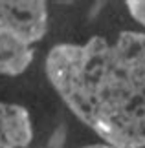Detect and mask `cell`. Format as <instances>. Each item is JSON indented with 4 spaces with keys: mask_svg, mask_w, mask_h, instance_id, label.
Masks as SVG:
<instances>
[{
    "mask_svg": "<svg viewBox=\"0 0 145 148\" xmlns=\"http://www.w3.org/2000/svg\"><path fill=\"white\" fill-rule=\"evenodd\" d=\"M46 75L74 115L107 145L145 148V33L57 44L46 57Z\"/></svg>",
    "mask_w": 145,
    "mask_h": 148,
    "instance_id": "1",
    "label": "cell"
},
{
    "mask_svg": "<svg viewBox=\"0 0 145 148\" xmlns=\"http://www.w3.org/2000/svg\"><path fill=\"white\" fill-rule=\"evenodd\" d=\"M48 31V8L42 0H0V33L39 42Z\"/></svg>",
    "mask_w": 145,
    "mask_h": 148,
    "instance_id": "2",
    "label": "cell"
},
{
    "mask_svg": "<svg viewBox=\"0 0 145 148\" xmlns=\"http://www.w3.org/2000/svg\"><path fill=\"white\" fill-rule=\"evenodd\" d=\"M33 141L30 112L0 101V148H28Z\"/></svg>",
    "mask_w": 145,
    "mask_h": 148,
    "instance_id": "3",
    "label": "cell"
},
{
    "mask_svg": "<svg viewBox=\"0 0 145 148\" xmlns=\"http://www.w3.org/2000/svg\"><path fill=\"white\" fill-rule=\"evenodd\" d=\"M33 60L31 44L8 33H0V73L2 75H20Z\"/></svg>",
    "mask_w": 145,
    "mask_h": 148,
    "instance_id": "4",
    "label": "cell"
},
{
    "mask_svg": "<svg viewBox=\"0 0 145 148\" xmlns=\"http://www.w3.org/2000/svg\"><path fill=\"white\" fill-rule=\"evenodd\" d=\"M127 8H129V13L134 16V20L145 26V0H129Z\"/></svg>",
    "mask_w": 145,
    "mask_h": 148,
    "instance_id": "5",
    "label": "cell"
},
{
    "mask_svg": "<svg viewBox=\"0 0 145 148\" xmlns=\"http://www.w3.org/2000/svg\"><path fill=\"white\" fill-rule=\"evenodd\" d=\"M81 148H118V146H112V145H107V143H97V145H88V146H81Z\"/></svg>",
    "mask_w": 145,
    "mask_h": 148,
    "instance_id": "6",
    "label": "cell"
}]
</instances>
